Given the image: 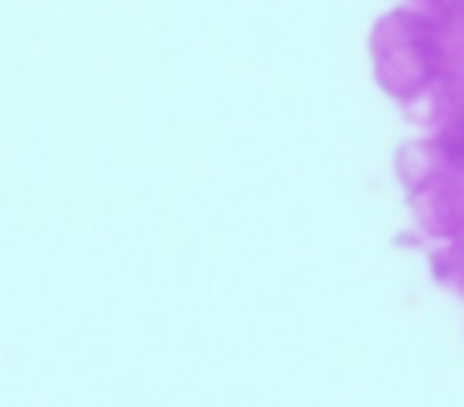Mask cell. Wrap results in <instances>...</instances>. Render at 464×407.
<instances>
[]
</instances>
